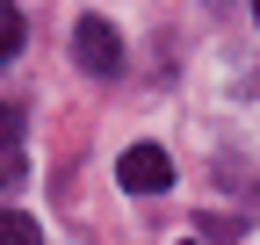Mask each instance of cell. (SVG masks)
<instances>
[{
    "label": "cell",
    "instance_id": "obj_1",
    "mask_svg": "<svg viewBox=\"0 0 260 245\" xmlns=\"http://www.w3.org/2000/svg\"><path fill=\"white\" fill-rule=\"evenodd\" d=\"M73 58H80L94 79H116V72H123V36H116V22L80 15V22H73Z\"/></svg>",
    "mask_w": 260,
    "mask_h": 245
},
{
    "label": "cell",
    "instance_id": "obj_2",
    "mask_svg": "<svg viewBox=\"0 0 260 245\" xmlns=\"http://www.w3.org/2000/svg\"><path fill=\"white\" fill-rule=\"evenodd\" d=\"M116 180H123L130 195H167L174 188V159L159 144H130L123 159H116Z\"/></svg>",
    "mask_w": 260,
    "mask_h": 245
},
{
    "label": "cell",
    "instance_id": "obj_3",
    "mask_svg": "<svg viewBox=\"0 0 260 245\" xmlns=\"http://www.w3.org/2000/svg\"><path fill=\"white\" fill-rule=\"evenodd\" d=\"M29 166V137H22V108L15 101H0V188H15Z\"/></svg>",
    "mask_w": 260,
    "mask_h": 245
},
{
    "label": "cell",
    "instance_id": "obj_4",
    "mask_svg": "<svg viewBox=\"0 0 260 245\" xmlns=\"http://www.w3.org/2000/svg\"><path fill=\"white\" fill-rule=\"evenodd\" d=\"M0 245H44V224L22 209H0Z\"/></svg>",
    "mask_w": 260,
    "mask_h": 245
},
{
    "label": "cell",
    "instance_id": "obj_5",
    "mask_svg": "<svg viewBox=\"0 0 260 245\" xmlns=\"http://www.w3.org/2000/svg\"><path fill=\"white\" fill-rule=\"evenodd\" d=\"M8 58H22V8L0 0V65H8Z\"/></svg>",
    "mask_w": 260,
    "mask_h": 245
},
{
    "label": "cell",
    "instance_id": "obj_6",
    "mask_svg": "<svg viewBox=\"0 0 260 245\" xmlns=\"http://www.w3.org/2000/svg\"><path fill=\"white\" fill-rule=\"evenodd\" d=\"M253 22H260V0H253Z\"/></svg>",
    "mask_w": 260,
    "mask_h": 245
}]
</instances>
